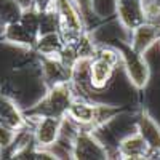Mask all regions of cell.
<instances>
[{
    "instance_id": "1",
    "label": "cell",
    "mask_w": 160,
    "mask_h": 160,
    "mask_svg": "<svg viewBox=\"0 0 160 160\" xmlns=\"http://www.w3.org/2000/svg\"><path fill=\"white\" fill-rule=\"evenodd\" d=\"M118 112H120V109L114 108V106L91 104V102L74 99L72 104L69 106L66 117H68L72 123L93 131L95 128H99V127L106 125Z\"/></svg>"
},
{
    "instance_id": "3",
    "label": "cell",
    "mask_w": 160,
    "mask_h": 160,
    "mask_svg": "<svg viewBox=\"0 0 160 160\" xmlns=\"http://www.w3.org/2000/svg\"><path fill=\"white\" fill-rule=\"evenodd\" d=\"M118 51L115 48L96 50L90 64V83L93 90H102L108 87L118 62Z\"/></svg>"
},
{
    "instance_id": "16",
    "label": "cell",
    "mask_w": 160,
    "mask_h": 160,
    "mask_svg": "<svg viewBox=\"0 0 160 160\" xmlns=\"http://www.w3.org/2000/svg\"><path fill=\"white\" fill-rule=\"evenodd\" d=\"M32 3L38 11H45V10H50L55 7L56 0H32Z\"/></svg>"
},
{
    "instance_id": "13",
    "label": "cell",
    "mask_w": 160,
    "mask_h": 160,
    "mask_svg": "<svg viewBox=\"0 0 160 160\" xmlns=\"http://www.w3.org/2000/svg\"><path fill=\"white\" fill-rule=\"evenodd\" d=\"M0 123L13 130H19L24 125V118L18 108L7 98H0Z\"/></svg>"
},
{
    "instance_id": "6",
    "label": "cell",
    "mask_w": 160,
    "mask_h": 160,
    "mask_svg": "<svg viewBox=\"0 0 160 160\" xmlns=\"http://www.w3.org/2000/svg\"><path fill=\"white\" fill-rule=\"evenodd\" d=\"M64 117H55V115H38V122L34 130L35 144L40 149H48L55 146L61 136Z\"/></svg>"
},
{
    "instance_id": "9",
    "label": "cell",
    "mask_w": 160,
    "mask_h": 160,
    "mask_svg": "<svg viewBox=\"0 0 160 160\" xmlns=\"http://www.w3.org/2000/svg\"><path fill=\"white\" fill-rule=\"evenodd\" d=\"M136 130L151 151H160V127L146 111H142L138 117Z\"/></svg>"
},
{
    "instance_id": "10",
    "label": "cell",
    "mask_w": 160,
    "mask_h": 160,
    "mask_svg": "<svg viewBox=\"0 0 160 160\" xmlns=\"http://www.w3.org/2000/svg\"><path fill=\"white\" fill-rule=\"evenodd\" d=\"M149 151V146L146 144L138 131L135 135L127 136L118 144V154L122 155V158H144Z\"/></svg>"
},
{
    "instance_id": "5",
    "label": "cell",
    "mask_w": 160,
    "mask_h": 160,
    "mask_svg": "<svg viewBox=\"0 0 160 160\" xmlns=\"http://www.w3.org/2000/svg\"><path fill=\"white\" fill-rule=\"evenodd\" d=\"M72 158H78V160L108 158V151L96 139L91 130L82 128L75 133L72 139Z\"/></svg>"
},
{
    "instance_id": "7",
    "label": "cell",
    "mask_w": 160,
    "mask_h": 160,
    "mask_svg": "<svg viewBox=\"0 0 160 160\" xmlns=\"http://www.w3.org/2000/svg\"><path fill=\"white\" fill-rule=\"evenodd\" d=\"M160 38V26L151 24V22H142L138 28L131 31V48L136 53L144 56V53L148 51L157 40Z\"/></svg>"
},
{
    "instance_id": "8",
    "label": "cell",
    "mask_w": 160,
    "mask_h": 160,
    "mask_svg": "<svg viewBox=\"0 0 160 160\" xmlns=\"http://www.w3.org/2000/svg\"><path fill=\"white\" fill-rule=\"evenodd\" d=\"M115 15L118 16L120 22L130 31L144 22L139 0H118Z\"/></svg>"
},
{
    "instance_id": "14",
    "label": "cell",
    "mask_w": 160,
    "mask_h": 160,
    "mask_svg": "<svg viewBox=\"0 0 160 160\" xmlns=\"http://www.w3.org/2000/svg\"><path fill=\"white\" fill-rule=\"evenodd\" d=\"M144 22L160 26V0H139Z\"/></svg>"
},
{
    "instance_id": "15",
    "label": "cell",
    "mask_w": 160,
    "mask_h": 160,
    "mask_svg": "<svg viewBox=\"0 0 160 160\" xmlns=\"http://www.w3.org/2000/svg\"><path fill=\"white\" fill-rule=\"evenodd\" d=\"M118 0H91V11L98 18L109 16L117 11Z\"/></svg>"
},
{
    "instance_id": "12",
    "label": "cell",
    "mask_w": 160,
    "mask_h": 160,
    "mask_svg": "<svg viewBox=\"0 0 160 160\" xmlns=\"http://www.w3.org/2000/svg\"><path fill=\"white\" fill-rule=\"evenodd\" d=\"M66 42L61 32H48L38 35L35 47L43 56H59L61 50L64 48Z\"/></svg>"
},
{
    "instance_id": "2",
    "label": "cell",
    "mask_w": 160,
    "mask_h": 160,
    "mask_svg": "<svg viewBox=\"0 0 160 160\" xmlns=\"http://www.w3.org/2000/svg\"><path fill=\"white\" fill-rule=\"evenodd\" d=\"M75 99L74 87L71 82H61L51 85L48 95L37 106L35 112L38 115H55V117H66L69 106Z\"/></svg>"
},
{
    "instance_id": "11",
    "label": "cell",
    "mask_w": 160,
    "mask_h": 160,
    "mask_svg": "<svg viewBox=\"0 0 160 160\" xmlns=\"http://www.w3.org/2000/svg\"><path fill=\"white\" fill-rule=\"evenodd\" d=\"M5 38L10 40L13 43H19V45H26V47H32L37 42V35L32 34L26 26L18 19V21H13L8 22L7 28H5Z\"/></svg>"
},
{
    "instance_id": "4",
    "label": "cell",
    "mask_w": 160,
    "mask_h": 160,
    "mask_svg": "<svg viewBox=\"0 0 160 160\" xmlns=\"http://www.w3.org/2000/svg\"><path fill=\"white\" fill-rule=\"evenodd\" d=\"M117 51H118V56L123 61L125 71H127V74L131 80V83L136 88H144L148 85L151 72H149V66L144 61L142 55L136 53L128 45H120L117 48Z\"/></svg>"
}]
</instances>
